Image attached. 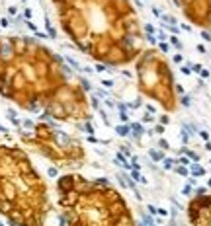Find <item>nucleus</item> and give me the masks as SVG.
Here are the masks:
<instances>
[{"label":"nucleus","instance_id":"obj_4","mask_svg":"<svg viewBox=\"0 0 211 226\" xmlns=\"http://www.w3.org/2000/svg\"><path fill=\"white\" fill-rule=\"evenodd\" d=\"M63 226H137L129 203L106 179L69 172L57 179Z\"/></svg>","mask_w":211,"mask_h":226},{"label":"nucleus","instance_id":"obj_3","mask_svg":"<svg viewBox=\"0 0 211 226\" xmlns=\"http://www.w3.org/2000/svg\"><path fill=\"white\" fill-rule=\"evenodd\" d=\"M0 214L10 226H49V187L27 152L14 144H0Z\"/></svg>","mask_w":211,"mask_h":226},{"label":"nucleus","instance_id":"obj_8","mask_svg":"<svg viewBox=\"0 0 211 226\" xmlns=\"http://www.w3.org/2000/svg\"><path fill=\"white\" fill-rule=\"evenodd\" d=\"M190 226H211V193L199 191L188 203Z\"/></svg>","mask_w":211,"mask_h":226},{"label":"nucleus","instance_id":"obj_6","mask_svg":"<svg viewBox=\"0 0 211 226\" xmlns=\"http://www.w3.org/2000/svg\"><path fill=\"white\" fill-rule=\"evenodd\" d=\"M22 142L59 168L74 170L86 162V150L82 142L47 121H39L30 135L22 136Z\"/></svg>","mask_w":211,"mask_h":226},{"label":"nucleus","instance_id":"obj_7","mask_svg":"<svg viewBox=\"0 0 211 226\" xmlns=\"http://www.w3.org/2000/svg\"><path fill=\"white\" fill-rule=\"evenodd\" d=\"M174 4L192 25L211 30V0H174Z\"/></svg>","mask_w":211,"mask_h":226},{"label":"nucleus","instance_id":"obj_5","mask_svg":"<svg viewBox=\"0 0 211 226\" xmlns=\"http://www.w3.org/2000/svg\"><path fill=\"white\" fill-rule=\"evenodd\" d=\"M133 64L137 76V90L141 96L152 99L166 113L176 111L178 92L176 82H174V72L166 57L152 47H145Z\"/></svg>","mask_w":211,"mask_h":226},{"label":"nucleus","instance_id":"obj_2","mask_svg":"<svg viewBox=\"0 0 211 226\" xmlns=\"http://www.w3.org/2000/svg\"><path fill=\"white\" fill-rule=\"evenodd\" d=\"M61 31L80 53L106 67H129L145 49L131 0H51Z\"/></svg>","mask_w":211,"mask_h":226},{"label":"nucleus","instance_id":"obj_1","mask_svg":"<svg viewBox=\"0 0 211 226\" xmlns=\"http://www.w3.org/2000/svg\"><path fill=\"white\" fill-rule=\"evenodd\" d=\"M0 96L59 123L90 119V101L80 82L49 47L31 37H0Z\"/></svg>","mask_w":211,"mask_h":226}]
</instances>
